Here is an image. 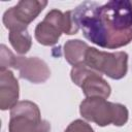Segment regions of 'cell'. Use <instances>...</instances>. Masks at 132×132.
I'll list each match as a JSON object with an SVG mask.
<instances>
[{"instance_id": "8992f818", "label": "cell", "mask_w": 132, "mask_h": 132, "mask_svg": "<svg viewBox=\"0 0 132 132\" xmlns=\"http://www.w3.org/2000/svg\"><path fill=\"white\" fill-rule=\"evenodd\" d=\"M70 77L76 86L81 88L87 98L100 97L106 99L111 93L110 86L101 74L89 68L84 62L72 67Z\"/></svg>"}, {"instance_id": "7a4b0ae2", "label": "cell", "mask_w": 132, "mask_h": 132, "mask_svg": "<svg viewBox=\"0 0 132 132\" xmlns=\"http://www.w3.org/2000/svg\"><path fill=\"white\" fill-rule=\"evenodd\" d=\"M79 112L84 119L100 127L110 124L121 127L128 122L129 118V111L125 105L109 102L100 97L86 98L79 105Z\"/></svg>"}, {"instance_id": "277c9868", "label": "cell", "mask_w": 132, "mask_h": 132, "mask_svg": "<svg viewBox=\"0 0 132 132\" xmlns=\"http://www.w3.org/2000/svg\"><path fill=\"white\" fill-rule=\"evenodd\" d=\"M51 125L41 119L37 104L29 100L18 102L10 110L9 132H50Z\"/></svg>"}, {"instance_id": "7c38bea8", "label": "cell", "mask_w": 132, "mask_h": 132, "mask_svg": "<svg viewBox=\"0 0 132 132\" xmlns=\"http://www.w3.org/2000/svg\"><path fill=\"white\" fill-rule=\"evenodd\" d=\"M0 70L8 69L9 67H13L15 57L4 44H1V56H0Z\"/></svg>"}, {"instance_id": "5b68a950", "label": "cell", "mask_w": 132, "mask_h": 132, "mask_svg": "<svg viewBox=\"0 0 132 132\" xmlns=\"http://www.w3.org/2000/svg\"><path fill=\"white\" fill-rule=\"evenodd\" d=\"M47 5L44 0H22L16 5L7 9L3 14V24L9 31L27 30L28 25L33 22Z\"/></svg>"}, {"instance_id": "ba28073f", "label": "cell", "mask_w": 132, "mask_h": 132, "mask_svg": "<svg viewBox=\"0 0 132 132\" xmlns=\"http://www.w3.org/2000/svg\"><path fill=\"white\" fill-rule=\"evenodd\" d=\"M12 68L19 70L21 78L29 80L32 84H42L51 76L47 64L37 57H15Z\"/></svg>"}, {"instance_id": "8fae6325", "label": "cell", "mask_w": 132, "mask_h": 132, "mask_svg": "<svg viewBox=\"0 0 132 132\" xmlns=\"http://www.w3.org/2000/svg\"><path fill=\"white\" fill-rule=\"evenodd\" d=\"M9 42L15 52L20 55H25L29 52L32 45V38L27 30L22 31H10Z\"/></svg>"}, {"instance_id": "9c48e42d", "label": "cell", "mask_w": 132, "mask_h": 132, "mask_svg": "<svg viewBox=\"0 0 132 132\" xmlns=\"http://www.w3.org/2000/svg\"><path fill=\"white\" fill-rule=\"evenodd\" d=\"M19 81L9 69L0 70V108L11 109L19 100Z\"/></svg>"}, {"instance_id": "4fadbf2b", "label": "cell", "mask_w": 132, "mask_h": 132, "mask_svg": "<svg viewBox=\"0 0 132 132\" xmlns=\"http://www.w3.org/2000/svg\"><path fill=\"white\" fill-rule=\"evenodd\" d=\"M64 132H94L93 128L82 120H75L69 124Z\"/></svg>"}, {"instance_id": "52a82bcc", "label": "cell", "mask_w": 132, "mask_h": 132, "mask_svg": "<svg viewBox=\"0 0 132 132\" xmlns=\"http://www.w3.org/2000/svg\"><path fill=\"white\" fill-rule=\"evenodd\" d=\"M66 31V20L65 14L58 9H52L48 11L40 23L37 24L34 35L38 43L52 46L55 45L61 34Z\"/></svg>"}, {"instance_id": "30bf717a", "label": "cell", "mask_w": 132, "mask_h": 132, "mask_svg": "<svg viewBox=\"0 0 132 132\" xmlns=\"http://www.w3.org/2000/svg\"><path fill=\"white\" fill-rule=\"evenodd\" d=\"M88 48L89 45L79 39H71L66 41L64 44V56L66 61L72 66L82 63L85 61V54Z\"/></svg>"}, {"instance_id": "6da1fadb", "label": "cell", "mask_w": 132, "mask_h": 132, "mask_svg": "<svg viewBox=\"0 0 132 132\" xmlns=\"http://www.w3.org/2000/svg\"><path fill=\"white\" fill-rule=\"evenodd\" d=\"M84 36L103 48H119L132 41V3L112 0L103 5L85 1L73 10Z\"/></svg>"}, {"instance_id": "5bb4252c", "label": "cell", "mask_w": 132, "mask_h": 132, "mask_svg": "<svg viewBox=\"0 0 132 132\" xmlns=\"http://www.w3.org/2000/svg\"><path fill=\"white\" fill-rule=\"evenodd\" d=\"M131 3H132V1H131Z\"/></svg>"}, {"instance_id": "3957f363", "label": "cell", "mask_w": 132, "mask_h": 132, "mask_svg": "<svg viewBox=\"0 0 132 132\" xmlns=\"http://www.w3.org/2000/svg\"><path fill=\"white\" fill-rule=\"evenodd\" d=\"M84 63L100 74H105L112 79H121L128 71V54L126 52L107 53L89 47L85 54Z\"/></svg>"}]
</instances>
